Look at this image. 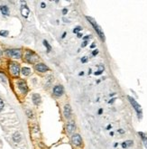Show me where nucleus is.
<instances>
[{
    "label": "nucleus",
    "instance_id": "f257e3e1",
    "mask_svg": "<svg viewBox=\"0 0 147 149\" xmlns=\"http://www.w3.org/2000/svg\"><path fill=\"white\" fill-rule=\"evenodd\" d=\"M127 98H128L129 102L131 103V105H132L133 107H134V110L136 111V113H137V115L139 116V118H141V116H142V108H141V106H140V105L137 103L136 100H134V99L132 97L128 96V97H127Z\"/></svg>",
    "mask_w": 147,
    "mask_h": 149
},
{
    "label": "nucleus",
    "instance_id": "f03ea898",
    "mask_svg": "<svg viewBox=\"0 0 147 149\" xmlns=\"http://www.w3.org/2000/svg\"><path fill=\"white\" fill-rule=\"evenodd\" d=\"M87 18H88V20H89V23H90V24H91L92 26H93V27L95 28V30H96V32L97 33V34H99V36L101 37V39L103 40V41H104L105 37H104V34H103V32H102V30L100 29V27H99V26H98L97 25V24L95 23V22H94V20H93L92 18H90V17H88V16Z\"/></svg>",
    "mask_w": 147,
    "mask_h": 149
},
{
    "label": "nucleus",
    "instance_id": "7ed1b4c3",
    "mask_svg": "<svg viewBox=\"0 0 147 149\" xmlns=\"http://www.w3.org/2000/svg\"><path fill=\"white\" fill-rule=\"evenodd\" d=\"M9 70H10L11 74H12V75H14V76H18L19 72H20L19 65H18L17 63H15V62H12V63H10Z\"/></svg>",
    "mask_w": 147,
    "mask_h": 149
},
{
    "label": "nucleus",
    "instance_id": "20e7f679",
    "mask_svg": "<svg viewBox=\"0 0 147 149\" xmlns=\"http://www.w3.org/2000/svg\"><path fill=\"white\" fill-rule=\"evenodd\" d=\"M6 54L8 56L13 57V58H20L21 57V51L18 49H14V50H8L6 51Z\"/></svg>",
    "mask_w": 147,
    "mask_h": 149
},
{
    "label": "nucleus",
    "instance_id": "39448f33",
    "mask_svg": "<svg viewBox=\"0 0 147 149\" xmlns=\"http://www.w3.org/2000/svg\"><path fill=\"white\" fill-rule=\"evenodd\" d=\"M71 141H72V143L75 145H80L81 143H82V140H81V137L80 135H74V136H72V137H71Z\"/></svg>",
    "mask_w": 147,
    "mask_h": 149
},
{
    "label": "nucleus",
    "instance_id": "423d86ee",
    "mask_svg": "<svg viewBox=\"0 0 147 149\" xmlns=\"http://www.w3.org/2000/svg\"><path fill=\"white\" fill-rule=\"evenodd\" d=\"M63 91H64V89H63L62 86H61V85L55 86L54 89H53V93L55 94L56 96H61L63 94Z\"/></svg>",
    "mask_w": 147,
    "mask_h": 149
},
{
    "label": "nucleus",
    "instance_id": "0eeeda50",
    "mask_svg": "<svg viewBox=\"0 0 147 149\" xmlns=\"http://www.w3.org/2000/svg\"><path fill=\"white\" fill-rule=\"evenodd\" d=\"M18 88H19V89H20L23 93H26L27 90H28L27 85H26V83L25 82V81H19V82H18Z\"/></svg>",
    "mask_w": 147,
    "mask_h": 149
},
{
    "label": "nucleus",
    "instance_id": "6e6552de",
    "mask_svg": "<svg viewBox=\"0 0 147 149\" xmlns=\"http://www.w3.org/2000/svg\"><path fill=\"white\" fill-rule=\"evenodd\" d=\"M35 69L38 72H44L49 70V68L46 66V65H44L43 63H39V64H37L35 66Z\"/></svg>",
    "mask_w": 147,
    "mask_h": 149
},
{
    "label": "nucleus",
    "instance_id": "1a4fd4ad",
    "mask_svg": "<svg viewBox=\"0 0 147 149\" xmlns=\"http://www.w3.org/2000/svg\"><path fill=\"white\" fill-rule=\"evenodd\" d=\"M29 9H28V7L25 6V5H24L23 7H22V9H21V13H22V16H25V17H27V16H29Z\"/></svg>",
    "mask_w": 147,
    "mask_h": 149
},
{
    "label": "nucleus",
    "instance_id": "9d476101",
    "mask_svg": "<svg viewBox=\"0 0 147 149\" xmlns=\"http://www.w3.org/2000/svg\"><path fill=\"white\" fill-rule=\"evenodd\" d=\"M71 114V106L70 105H66L65 108H64V115L66 118H69Z\"/></svg>",
    "mask_w": 147,
    "mask_h": 149
},
{
    "label": "nucleus",
    "instance_id": "9b49d317",
    "mask_svg": "<svg viewBox=\"0 0 147 149\" xmlns=\"http://www.w3.org/2000/svg\"><path fill=\"white\" fill-rule=\"evenodd\" d=\"M40 100H41V97L38 94H34L33 95V101H34V103L35 105H38L40 103Z\"/></svg>",
    "mask_w": 147,
    "mask_h": 149
},
{
    "label": "nucleus",
    "instance_id": "f8f14e48",
    "mask_svg": "<svg viewBox=\"0 0 147 149\" xmlns=\"http://www.w3.org/2000/svg\"><path fill=\"white\" fill-rule=\"evenodd\" d=\"M74 129H75V125H74V123H70L67 126V130H68V132L70 134L72 133V132L74 131Z\"/></svg>",
    "mask_w": 147,
    "mask_h": 149
},
{
    "label": "nucleus",
    "instance_id": "ddd939ff",
    "mask_svg": "<svg viewBox=\"0 0 147 149\" xmlns=\"http://www.w3.org/2000/svg\"><path fill=\"white\" fill-rule=\"evenodd\" d=\"M0 10H1V12H2L4 15H5V16H7L8 13H9L8 7H7L6 5H2V6H0Z\"/></svg>",
    "mask_w": 147,
    "mask_h": 149
},
{
    "label": "nucleus",
    "instance_id": "4468645a",
    "mask_svg": "<svg viewBox=\"0 0 147 149\" xmlns=\"http://www.w3.org/2000/svg\"><path fill=\"white\" fill-rule=\"evenodd\" d=\"M139 135L141 136V138L143 139V145H145V147L147 148V137H146V136H145V135H144L143 133H142V132H139Z\"/></svg>",
    "mask_w": 147,
    "mask_h": 149
},
{
    "label": "nucleus",
    "instance_id": "2eb2a0df",
    "mask_svg": "<svg viewBox=\"0 0 147 149\" xmlns=\"http://www.w3.org/2000/svg\"><path fill=\"white\" fill-rule=\"evenodd\" d=\"M13 139H14V141L16 142V143H18L19 141L21 140V136L19 133H15L14 134V136H13Z\"/></svg>",
    "mask_w": 147,
    "mask_h": 149
},
{
    "label": "nucleus",
    "instance_id": "dca6fc26",
    "mask_svg": "<svg viewBox=\"0 0 147 149\" xmlns=\"http://www.w3.org/2000/svg\"><path fill=\"white\" fill-rule=\"evenodd\" d=\"M31 72V70L29 68H23V70H22V73L25 75V76H27V75H29Z\"/></svg>",
    "mask_w": 147,
    "mask_h": 149
},
{
    "label": "nucleus",
    "instance_id": "f3484780",
    "mask_svg": "<svg viewBox=\"0 0 147 149\" xmlns=\"http://www.w3.org/2000/svg\"><path fill=\"white\" fill-rule=\"evenodd\" d=\"M133 145V141H126V142H124L123 144H122V146L124 147V148H126L127 146H130V145Z\"/></svg>",
    "mask_w": 147,
    "mask_h": 149
},
{
    "label": "nucleus",
    "instance_id": "a211bd4d",
    "mask_svg": "<svg viewBox=\"0 0 147 149\" xmlns=\"http://www.w3.org/2000/svg\"><path fill=\"white\" fill-rule=\"evenodd\" d=\"M43 44H44V45L47 47V49H48V51H51V46H50V44H49V43H47V41H45V40H44V41H43Z\"/></svg>",
    "mask_w": 147,
    "mask_h": 149
},
{
    "label": "nucleus",
    "instance_id": "6ab92c4d",
    "mask_svg": "<svg viewBox=\"0 0 147 149\" xmlns=\"http://www.w3.org/2000/svg\"><path fill=\"white\" fill-rule=\"evenodd\" d=\"M7 34H8V32H7V31H1V32H0V35L6 36Z\"/></svg>",
    "mask_w": 147,
    "mask_h": 149
},
{
    "label": "nucleus",
    "instance_id": "aec40b11",
    "mask_svg": "<svg viewBox=\"0 0 147 149\" xmlns=\"http://www.w3.org/2000/svg\"><path fill=\"white\" fill-rule=\"evenodd\" d=\"M3 108H4V101L0 98V111L3 109Z\"/></svg>",
    "mask_w": 147,
    "mask_h": 149
},
{
    "label": "nucleus",
    "instance_id": "412c9836",
    "mask_svg": "<svg viewBox=\"0 0 147 149\" xmlns=\"http://www.w3.org/2000/svg\"><path fill=\"white\" fill-rule=\"evenodd\" d=\"M81 30V27L80 26H78V27H76V29H74V33H76L77 31H80Z\"/></svg>",
    "mask_w": 147,
    "mask_h": 149
},
{
    "label": "nucleus",
    "instance_id": "4be33fe9",
    "mask_svg": "<svg viewBox=\"0 0 147 149\" xmlns=\"http://www.w3.org/2000/svg\"><path fill=\"white\" fill-rule=\"evenodd\" d=\"M87 61H88V59H87L86 57H84V58L81 59V62H86Z\"/></svg>",
    "mask_w": 147,
    "mask_h": 149
},
{
    "label": "nucleus",
    "instance_id": "5701e85b",
    "mask_svg": "<svg viewBox=\"0 0 147 149\" xmlns=\"http://www.w3.org/2000/svg\"><path fill=\"white\" fill-rule=\"evenodd\" d=\"M97 53H98V50H96V51H94L93 52H92V54H93L94 56H95V55H97Z\"/></svg>",
    "mask_w": 147,
    "mask_h": 149
},
{
    "label": "nucleus",
    "instance_id": "b1692460",
    "mask_svg": "<svg viewBox=\"0 0 147 149\" xmlns=\"http://www.w3.org/2000/svg\"><path fill=\"white\" fill-rule=\"evenodd\" d=\"M87 44H88V42L85 41L84 43H82V45H81V46H82V47H85V46L87 45Z\"/></svg>",
    "mask_w": 147,
    "mask_h": 149
},
{
    "label": "nucleus",
    "instance_id": "393cba45",
    "mask_svg": "<svg viewBox=\"0 0 147 149\" xmlns=\"http://www.w3.org/2000/svg\"><path fill=\"white\" fill-rule=\"evenodd\" d=\"M67 12H68V10L67 9H63V11H62V13H63V15H66Z\"/></svg>",
    "mask_w": 147,
    "mask_h": 149
},
{
    "label": "nucleus",
    "instance_id": "a878e982",
    "mask_svg": "<svg viewBox=\"0 0 147 149\" xmlns=\"http://www.w3.org/2000/svg\"><path fill=\"white\" fill-rule=\"evenodd\" d=\"M102 72H101V71H98V72H96V73H95V74H96V75H99V74H101Z\"/></svg>",
    "mask_w": 147,
    "mask_h": 149
},
{
    "label": "nucleus",
    "instance_id": "bb28decb",
    "mask_svg": "<svg viewBox=\"0 0 147 149\" xmlns=\"http://www.w3.org/2000/svg\"><path fill=\"white\" fill-rule=\"evenodd\" d=\"M42 8L45 7V4H44V3H42Z\"/></svg>",
    "mask_w": 147,
    "mask_h": 149
},
{
    "label": "nucleus",
    "instance_id": "cd10ccee",
    "mask_svg": "<svg viewBox=\"0 0 147 149\" xmlns=\"http://www.w3.org/2000/svg\"><path fill=\"white\" fill-rule=\"evenodd\" d=\"M114 100H115V98H113V99H111L110 101H109V103H112V102H114Z\"/></svg>",
    "mask_w": 147,
    "mask_h": 149
},
{
    "label": "nucleus",
    "instance_id": "c85d7f7f",
    "mask_svg": "<svg viewBox=\"0 0 147 149\" xmlns=\"http://www.w3.org/2000/svg\"><path fill=\"white\" fill-rule=\"evenodd\" d=\"M78 37H79V38H80V37H81V34H78Z\"/></svg>",
    "mask_w": 147,
    "mask_h": 149
},
{
    "label": "nucleus",
    "instance_id": "c756f323",
    "mask_svg": "<svg viewBox=\"0 0 147 149\" xmlns=\"http://www.w3.org/2000/svg\"><path fill=\"white\" fill-rule=\"evenodd\" d=\"M65 35H66V33H64V34H63V35H62V38H64V37H65Z\"/></svg>",
    "mask_w": 147,
    "mask_h": 149
},
{
    "label": "nucleus",
    "instance_id": "7c9ffc66",
    "mask_svg": "<svg viewBox=\"0 0 147 149\" xmlns=\"http://www.w3.org/2000/svg\"><path fill=\"white\" fill-rule=\"evenodd\" d=\"M102 113V109H99V111H98V114H101Z\"/></svg>",
    "mask_w": 147,
    "mask_h": 149
},
{
    "label": "nucleus",
    "instance_id": "2f4dec72",
    "mask_svg": "<svg viewBox=\"0 0 147 149\" xmlns=\"http://www.w3.org/2000/svg\"><path fill=\"white\" fill-rule=\"evenodd\" d=\"M1 53H2V52H1V51H0V56H1Z\"/></svg>",
    "mask_w": 147,
    "mask_h": 149
}]
</instances>
